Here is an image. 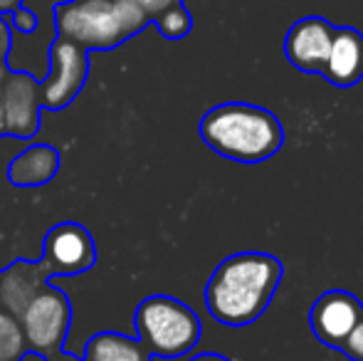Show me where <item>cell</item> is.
Here are the masks:
<instances>
[{
	"instance_id": "cell-9",
	"label": "cell",
	"mask_w": 363,
	"mask_h": 361,
	"mask_svg": "<svg viewBox=\"0 0 363 361\" xmlns=\"http://www.w3.org/2000/svg\"><path fill=\"white\" fill-rule=\"evenodd\" d=\"M331 38H334V25L321 15H306L299 18L284 35V57L291 67L304 74H319L326 67Z\"/></svg>"
},
{
	"instance_id": "cell-18",
	"label": "cell",
	"mask_w": 363,
	"mask_h": 361,
	"mask_svg": "<svg viewBox=\"0 0 363 361\" xmlns=\"http://www.w3.org/2000/svg\"><path fill=\"white\" fill-rule=\"evenodd\" d=\"M10 25H13L18 33L23 35H33L35 28H38V15L33 13V10L28 8V5H20V8H15L13 13H10Z\"/></svg>"
},
{
	"instance_id": "cell-7",
	"label": "cell",
	"mask_w": 363,
	"mask_h": 361,
	"mask_svg": "<svg viewBox=\"0 0 363 361\" xmlns=\"http://www.w3.org/2000/svg\"><path fill=\"white\" fill-rule=\"evenodd\" d=\"M94 262V240L86 228L77 223H60L45 238L43 265L50 277H72V274L86 272Z\"/></svg>"
},
{
	"instance_id": "cell-17",
	"label": "cell",
	"mask_w": 363,
	"mask_h": 361,
	"mask_svg": "<svg viewBox=\"0 0 363 361\" xmlns=\"http://www.w3.org/2000/svg\"><path fill=\"white\" fill-rule=\"evenodd\" d=\"M339 352L344 354V357H349L351 361H363V314H361L359 324H356L349 337H346V342L339 347Z\"/></svg>"
},
{
	"instance_id": "cell-25",
	"label": "cell",
	"mask_w": 363,
	"mask_h": 361,
	"mask_svg": "<svg viewBox=\"0 0 363 361\" xmlns=\"http://www.w3.org/2000/svg\"><path fill=\"white\" fill-rule=\"evenodd\" d=\"M5 134V119H3V101H0V136Z\"/></svg>"
},
{
	"instance_id": "cell-3",
	"label": "cell",
	"mask_w": 363,
	"mask_h": 361,
	"mask_svg": "<svg viewBox=\"0 0 363 361\" xmlns=\"http://www.w3.org/2000/svg\"><path fill=\"white\" fill-rule=\"evenodd\" d=\"M151 18L139 0H67L55 10V28L65 40L89 50H111L134 38Z\"/></svg>"
},
{
	"instance_id": "cell-20",
	"label": "cell",
	"mask_w": 363,
	"mask_h": 361,
	"mask_svg": "<svg viewBox=\"0 0 363 361\" xmlns=\"http://www.w3.org/2000/svg\"><path fill=\"white\" fill-rule=\"evenodd\" d=\"M10 45H13V40H10V25L5 23L3 18H0V62L8 57Z\"/></svg>"
},
{
	"instance_id": "cell-23",
	"label": "cell",
	"mask_w": 363,
	"mask_h": 361,
	"mask_svg": "<svg viewBox=\"0 0 363 361\" xmlns=\"http://www.w3.org/2000/svg\"><path fill=\"white\" fill-rule=\"evenodd\" d=\"M25 0H0V13H13L15 8H20Z\"/></svg>"
},
{
	"instance_id": "cell-15",
	"label": "cell",
	"mask_w": 363,
	"mask_h": 361,
	"mask_svg": "<svg viewBox=\"0 0 363 361\" xmlns=\"http://www.w3.org/2000/svg\"><path fill=\"white\" fill-rule=\"evenodd\" d=\"M153 23H156L158 33H161L166 40L186 38V35L191 33V28H193V18H191V13H188L183 3H176V5H171V8L161 10V13L153 18Z\"/></svg>"
},
{
	"instance_id": "cell-2",
	"label": "cell",
	"mask_w": 363,
	"mask_h": 361,
	"mask_svg": "<svg viewBox=\"0 0 363 361\" xmlns=\"http://www.w3.org/2000/svg\"><path fill=\"white\" fill-rule=\"evenodd\" d=\"M198 131L208 149L238 164H262L284 144V126L277 114L250 101H223L208 109Z\"/></svg>"
},
{
	"instance_id": "cell-19",
	"label": "cell",
	"mask_w": 363,
	"mask_h": 361,
	"mask_svg": "<svg viewBox=\"0 0 363 361\" xmlns=\"http://www.w3.org/2000/svg\"><path fill=\"white\" fill-rule=\"evenodd\" d=\"M139 3H141V8L146 10L148 18L153 20L161 10L171 8V5H176V3H183V0H139Z\"/></svg>"
},
{
	"instance_id": "cell-24",
	"label": "cell",
	"mask_w": 363,
	"mask_h": 361,
	"mask_svg": "<svg viewBox=\"0 0 363 361\" xmlns=\"http://www.w3.org/2000/svg\"><path fill=\"white\" fill-rule=\"evenodd\" d=\"M48 361H84V359L74 357V354H69V352H57V354H52V357H48Z\"/></svg>"
},
{
	"instance_id": "cell-1",
	"label": "cell",
	"mask_w": 363,
	"mask_h": 361,
	"mask_svg": "<svg viewBox=\"0 0 363 361\" xmlns=\"http://www.w3.org/2000/svg\"><path fill=\"white\" fill-rule=\"evenodd\" d=\"M284 265L269 252H235L216 267L206 284V307L225 327H250L274 299Z\"/></svg>"
},
{
	"instance_id": "cell-8",
	"label": "cell",
	"mask_w": 363,
	"mask_h": 361,
	"mask_svg": "<svg viewBox=\"0 0 363 361\" xmlns=\"http://www.w3.org/2000/svg\"><path fill=\"white\" fill-rule=\"evenodd\" d=\"M363 314V304L356 294L346 289H326L316 297L309 312V324L314 337L324 347L339 349L351 334V329L359 324Z\"/></svg>"
},
{
	"instance_id": "cell-22",
	"label": "cell",
	"mask_w": 363,
	"mask_h": 361,
	"mask_svg": "<svg viewBox=\"0 0 363 361\" xmlns=\"http://www.w3.org/2000/svg\"><path fill=\"white\" fill-rule=\"evenodd\" d=\"M18 361H48V357H45V354H40V352H33V349H25V352L20 354Z\"/></svg>"
},
{
	"instance_id": "cell-12",
	"label": "cell",
	"mask_w": 363,
	"mask_h": 361,
	"mask_svg": "<svg viewBox=\"0 0 363 361\" xmlns=\"http://www.w3.org/2000/svg\"><path fill=\"white\" fill-rule=\"evenodd\" d=\"M60 154L50 144H33L18 154L8 166V179L18 188H38L55 179Z\"/></svg>"
},
{
	"instance_id": "cell-26",
	"label": "cell",
	"mask_w": 363,
	"mask_h": 361,
	"mask_svg": "<svg viewBox=\"0 0 363 361\" xmlns=\"http://www.w3.org/2000/svg\"><path fill=\"white\" fill-rule=\"evenodd\" d=\"M3 79H5V65L0 62V84H3Z\"/></svg>"
},
{
	"instance_id": "cell-16",
	"label": "cell",
	"mask_w": 363,
	"mask_h": 361,
	"mask_svg": "<svg viewBox=\"0 0 363 361\" xmlns=\"http://www.w3.org/2000/svg\"><path fill=\"white\" fill-rule=\"evenodd\" d=\"M25 352L20 322L10 312H0V361H18Z\"/></svg>"
},
{
	"instance_id": "cell-5",
	"label": "cell",
	"mask_w": 363,
	"mask_h": 361,
	"mask_svg": "<svg viewBox=\"0 0 363 361\" xmlns=\"http://www.w3.org/2000/svg\"><path fill=\"white\" fill-rule=\"evenodd\" d=\"M72 322V304L62 289L43 284L20 312V329L28 349L45 357L62 352Z\"/></svg>"
},
{
	"instance_id": "cell-14",
	"label": "cell",
	"mask_w": 363,
	"mask_h": 361,
	"mask_svg": "<svg viewBox=\"0 0 363 361\" xmlns=\"http://www.w3.org/2000/svg\"><path fill=\"white\" fill-rule=\"evenodd\" d=\"M84 361H151L139 339L116 332H99L86 342Z\"/></svg>"
},
{
	"instance_id": "cell-13",
	"label": "cell",
	"mask_w": 363,
	"mask_h": 361,
	"mask_svg": "<svg viewBox=\"0 0 363 361\" xmlns=\"http://www.w3.org/2000/svg\"><path fill=\"white\" fill-rule=\"evenodd\" d=\"M45 277H50V274L45 270L43 260L20 262V265L10 267L5 274H0V302L20 317L30 297L43 287Z\"/></svg>"
},
{
	"instance_id": "cell-10",
	"label": "cell",
	"mask_w": 363,
	"mask_h": 361,
	"mask_svg": "<svg viewBox=\"0 0 363 361\" xmlns=\"http://www.w3.org/2000/svg\"><path fill=\"white\" fill-rule=\"evenodd\" d=\"M5 134L30 139L40 126V82L28 72H13L0 84Z\"/></svg>"
},
{
	"instance_id": "cell-6",
	"label": "cell",
	"mask_w": 363,
	"mask_h": 361,
	"mask_svg": "<svg viewBox=\"0 0 363 361\" xmlns=\"http://www.w3.org/2000/svg\"><path fill=\"white\" fill-rule=\"evenodd\" d=\"M48 77L40 84V104L50 111H60L74 101L89 74V52L72 40L55 38L50 45Z\"/></svg>"
},
{
	"instance_id": "cell-11",
	"label": "cell",
	"mask_w": 363,
	"mask_h": 361,
	"mask_svg": "<svg viewBox=\"0 0 363 361\" xmlns=\"http://www.w3.org/2000/svg\"><path fill=\"white\" fill-rule=\"evenodd\" d=\"M321 77L339 89H351L363 79V33L351 25H334L329 57Z\"/></svg>"
},
{
	"instance_id": "cell-4",
	"label": "cell",
	"mask_w": 363,
	"mask_h": 361,
	"mask_svg": "<svg viewBox=\"0 0 363 361\" xmlns=\"http://www.w3.org/2000/svg\"><path fill=\"white\" fill-rule=\"evenodd\" d=\"M134 329L148 357L158 359L186 357L203 337L198 314L181 299L168 294H151L136 307Z\"/></svg>"
},
{
	"instance_id": "cell-21",
	"label": "cell",
	"mask_w": 363,
	"mask_h": 361,
	"mask_svg": "<svg viewBox=\"0 0 363 361\" xmlns=\"http://www.w3.org/2000/svg\"><path fill=\"white\" fill-rule=\"evenodd\" d=\"M188 361H230L228 357H223V354H216V352H206V354H196L193 359Z\"/></svg>"
}]
</instances>
